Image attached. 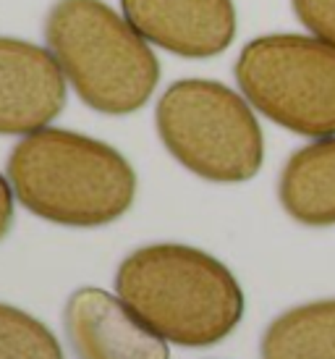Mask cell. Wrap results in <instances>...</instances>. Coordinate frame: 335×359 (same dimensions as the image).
<instances>
[{
    "instance_id": "6da1fadb",
    "label": "cell",
    "mask_w": 335,
    "mask_h": 359,
    "mask_svg": "<svg viewBox=\"0 0 335 359\" xmlns=\"http://www.w3.org/2000/svg\"><path fill=\"white\" fill-rule=\"evenodd\" d=\"M6 173L24 208L69 229L108 226L137 197V173L116 147L66 129L27 134L11 150Z\"/></svg>"
},
{
    "instance_id": "7a4b0ae2",
    "label": "cell",
    "mask_w": 335,
    "mask_h": 359,
    "mask_svg": "<svg viewBox=\"0 0 335 359\" xmlns=\"http://www.w3.org/2000/svg\"><path fill=\"white\" fill-rule=\"evenodd\" d=\"M116 291L139 320L186 349L215 346L244 318L233 273L186 244H147L118 265Z\"/></svg>"
},
{
    "instance_id": "3957f363",
    "label": "cell",
    "mask_w": 335,
    "mask_h": 359,
    "mask_svg": "<svg viewBox=\"0 0 335 359\" xmlns=\"http://www.w3.org/2000/svg\"><path fill=\"white\" fill-rule=\"evenodd\" d=\"M45 42L79 100L105 116L142 110L160 81L149 42L102 0H55Z\"/></svg>"
},
{
    "instance_id": "277c9868",
    "label": "cell",
    "mask_w": 335,
    "mask_h": 359,
    "mask_svg": "<svg viewBox=\"0 0 335 359\" xmlns=\"http://www.w3.org/2000/svg\"><path fill=\"white\" fill-rule=\"evenodd\" d=\"M165 150L194 176L215 184L254 179L265 140L249 102L212 79H178L155 108Z\"/></svg>"
},
{
    "instance_id": "5b68a950",
    "label": "cell",
    "mask_w": 335,
    "mask_h": 359,
    "mask_svg": "<svg viewBox=\"0 0 335 359\" xmlns=\"http://www.w3.org/2000/svg\"><path fill=\"white\" fill-rule=\"evenodd\" d=\"M236 81L262 116L301 137L335 134V45L265 34L241 50Z\"/></svg>"
},
{
    "instance_id": "8992f818",
    "label": "cell",
    "mask_w": 335,
    "mask_h": 359,
    "mask_svg": "<svg viewBox=\"0 0 335 359\" xmlns=\"http://www.w3.org/2000/svg\"><path fill=\"white\" fill-rule=\"evenodd\" d=\"M66 74L50 48L0 37V134L27 137L66 108Z\"/></svg>"
},
{
    "instance_id": "52a82bcc",
    "label": "cell",
    "mask_w": 335,
    "mask_h": 359,
    "mask_svg": "<svg viewBox=\"0 0 335 359\" xmlns=\"http://www.w3.org/2000/svg\"><path fill=\"white\" fill-rule=\"evenodd\" d=\"M121 8L149 45L178 58H215L236 37L233 0H121Z\"/></svg>"
},
{
    "instance_id": "ba28073f",
    "label": "cell",
    "mask_w": 335,
    "mask_h": 359,
    "mask_svg": "<svg viewBox=\"0 0 335 359\" xmlns=\"http://www.w3.org/2000/svg\"><path fill=\"white\" fill-rule=\"evenodd\" d=\"M63 325L76 359H170L163 336L139 320L121 297L97 286L71 294Z\"/></svg>"
},
{
    "instance_id": "9c48e42d",
    "label": "cell",
    "mask_w": 335,
    "mask_h": 359,
    "mask_svg": "<svg viewBox=\"0 0 335 359\" xmlns=\"http://www.w3.org/2000/svg\"><path fill=\"white\" fill-rule=\"evenodd\" d=\"M278 197L299 223L335 226V137H322L288 158Z\"/></svg>"
},
{
    "instance_id": "30bf717a",
    "label": "cell",
    "mask_w": 335,
    "mask_h": 359,
    "mask_svg": "<svg viewBox=\"0 0 335 359\" xmlns=\"http://www.w3.org/2000/svg\"><path fill=\"white\" fill-rule=\"evenodd\" d=\"M262 359H335V299L283 312L262 336Z\"/></svg>"
},
{
    "instance_id": "8fae6325",
    "label": "cell",
    "mask_w": 335,
    "mask_h": 359,
    "mask_svg": "<svg viewBox=\"0 0 335 359\" xmlns=\"http://www.w3.org/2000/svg\"><path fill=\"white\" fill-rule=\"evenodd\" d=\"M0 359H63V349L37 318L0 304Z\"/></svg>"
},
{
    "instance_id": "7c38bea8",
    "label": "cell",
    "mask_w": 335,
    "mask_h": 359,
    "mask_svg": "<svg viewBox=\"0 0 335 359\" xmlns=\"http://www.w3.org/2000/svg\"><path fill=\"white\" fill-rule=\"evenodd\" d=\"M299 21L320 40L335 45V0H291Z\"/></svg>"
},
{
    "instance_id": "4fadbf2b",
    "label": "cell",
    "mask_w": 335,
    "mask_h": 359,
    "mask_svg": "<svg viewBox=\"0 0 335 359\" xmlns=\"http://www.w3.org/2000/svg\"><path fill=\"white\" fill-rule=\"evenodd\" d=\"M13 197L16 194L11 189V181L0 176V239H6L13 223Z\"/></svg>"
}]
</instances>
